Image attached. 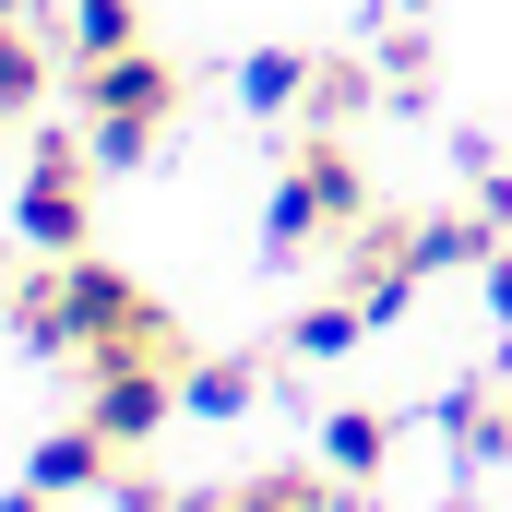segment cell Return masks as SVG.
<instances>
[{"label": "cell", "mask_w": 512, "mask_h": 512, "mask_svg": "<svg viewBox=\"0 0 512 512\" xmlns=\"http://www.w3.org/2000/svg\"><path fill=\"white\" fill-rule=\"evenodd\" d=\"M370 215H382V203H370V167L346 155V131H298V143H286V167H274L262 239L298 262V251H346Z\"/></svg>", "instance_id": "1"}, {"label": "cell", "mask_w": 512, "mask_h": 512, "mask_svg": "<svg viewBox=\"0 0 512 512\" xmlns=\"http://www.w3.org/2000/svg\"><path fill=\"white\" fill-rule=\"evenodd\" d=\"M72 108H84V143H96V167H143V155L179 131V72H167L155 48L72 60Z\"/></svg>", "instance_id": "2"}, {"label": "cell", "mask_w": 512, "mask_h": 512, "mask_svg": "<svg viewBox=\"0 0 512 512\" xmlns=\"http://www.w3.org/2000/svg\"><path fill=\"white\" fill-rule=\"evenodd\" d=\"M12 227H24L48 262L84 251V227H96V143H84V131H36L24 191H12Z\"/></svg>", "instance_id": "3"}, {"label": "cell", "mask_w": 512, "mask_h": 512, "mask_svg": "<svg viewBox=\"0 0 512 512\" xmlns=\"http://www.w3.org/2000/svg\"><path fill=\"white\" fill-rule=\"evenodd\" d=\"M179 382H191V370H167V358H84V417H96L120 453H143V441L191 405Z\"/></svg>", "instance_id": "4"}, {"label": "cell", "mask_w": 512, "mask_h": 512, "mask_svg": "<svg viewBox=\"0 0 512 512\" xmlns=\"http://www.w3.org/2000/svg\"><path fill=\"white\" fill-rule=\"evenodd\" d=\"M24 489H48V501H84V489H120V441H108L96 417H72V429H48V441L24 453Z\"/></svg>", "instance_id": "5"}, {"label": "cell", "mask_w": 512, "mask_h": 512, "mask_svg": "<svg viewBox=\"0 0 512 512\" xmlns=\"http://www.w3.org/2000/svg\"><path fill=\"white\" fill-rule=\"evenodd\" d=\"M227 512H358L370 489H346V477H322V465H262L239 489H215Z\"/></svg>", "instance_id": "6"}, {"label": "cell", "mask_w": 512, "mask_h": 512, "mask_svg": "<svg viewBox=\"0 0 512 512\" xmlns=\"http://www.w3.org/2000/svg\"><path fill=\"white\" fill-rule=\"evenodd\" d=\"M322 465H334L346 489H370V477L393 465V417L382 405H334V417H322Z\"/></svg>", "instance_id": "7"}, {"label": "cell", "mask_w": 512, "mask_h": 512, "mask_svg": "<svg viewBox=\"0 0 512 512\" xmlns=\"http://www.w3.org/2000/svg\"><path fill=\"white\" fill-rule=\"evenodd\" d=\"M370 96H382V72L334 48V60H310V108H298V120H310V131H346L358 108H370Z\"/></svg>", "instance_id": "8"}, {"label": "cell", "mask_w": 512, "mask_h": 512, "mask_svg": "<svg viewBox=\"0 0 512 512\" xmlns=\"http://www.w3.org/2000/svg\"><path fill=\"white\" fill-rule=\"evenodd\" d=\"M239 108H251V120H298V108H310V60H298V48L239 60Z\"/></svg>", "instance_id": "9"}, {"label": "cell", "mask_w": 512, "mask_h": 512, "mask_svg": "<svg viewBox=\"0 0 512 512\" xmlns=\"http://www.w3.org/2000/svg\"><path fill=\"white\" fill-rule=\"evenodd\" d=\"M72 60H120V48H143V0H72Z\"/></svg>", "instance_id": "10"}, {"label": "cell", "mask_w": 512, "mask_h": 512, "mask_svg": "<svg viewBox=\"0 0 512 512\" xmlns=\"http://www.w3.org/2000/svg\"><path fill=\"white\" fill-rule=\"evenodd\" d=\"M179 393H191V417H251V405H262V370H251V358H191Z\"/></svg>", "instance_id": "11"}, {"label": "cell", "mask_w": 512, "mask_h": 512, "mask_svg": "<svg viewBox=\"0 0 512 512\" xmlns=\"http://www.w3.org/2000/svg\"><path fill=\"white\" fill-rule=\"evenodd\" d=\"M358 334H370V310H358V298H346V286H334V298H310V310H298V322H286V346H298V358H346V346H358Z\"/></svg>", "instance_id": "12"}, {"label": "cell", "mask_w": 512, "mask_h": 512, "mask_svg": "<svg viewBox=\"0 0 512 512\" xmlns=\"http://www.w3.org/2000/svg\"><path fill=\"white\" fill-rule=\"evenodd\" d=\"M477 298H489V322H501V334H512V239H501V251H489V262H477Z\"/></svg>", "instance_id": "13"}, {"label": "cell", "mask_w": 512, "mask_h": 512, "mask_svg": "<svg viewBox=\"0 0 512 512\" xmlns=\"http://www.w3.org/2000/svg\"><path fill=\"white\" fill-rule=\"evenodd\" d=\"M0 310H12V274H0Z\"/></svg>", "instance_id": "14"}, {"label": "cell", "mask_w": 512, "mask_h": 512, "mask_svg": "<svg viewBox=\"0 0 512 512\" xmlns=\"http://www.w3.org/2000/svg\"><path fill=\"white\" fill-rule=\"evenodd\" d=\"M0 131H12V108H0Z\"/></svg>", "instance_id": "15"}]
</instances>
